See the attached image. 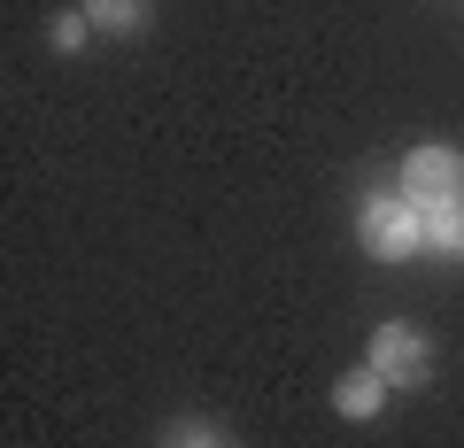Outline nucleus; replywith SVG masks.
<instances>
[{
    "label": "nucleus",
    "mask_w": 464,
    "mask_h": 448,
    "mask_svg": "<svg viewBox=\"0 0 464 448\" xmlns=\"http://www.w3.org/2000/svg\"><path fill=\"white\" fill-rule=\"evenodd\" d=\"M85 16H93L101 32H140V24H148V0H85Z\"/></svg>",
    "instance_id": "nucleus-6"
},
{
    "label": "nucleus",
    "mask_w": 464,
    "mask_h": 448,
    "mask_svg": "<svg viewBox=\"0 0 464 448\" xmlns=\"http://www.w3.org/2000/svg\"><path fill=\"white\" fill-rule=\"evenodd\" d=\"M426 248L464 255V201H449V209H426Z\"/></svg>",
    "instance_id": "nucleus-5"
},
{
    "label": "nucleus",
    "mask_w": 464,
    "mask_h": 448,
    "mask_svg": "<svg viewBox=\"0 0 464 448\" xmlns=\"http://www.w3.org/2000/svg\"><path fill=\"white\" fill-rule=\"evenodd\" d=\"M364 248L380 255V263L418 255L426 248V209H411V201H364Z\"/></svg>",
    "instance_id": "nucleus-2"
},
{
    "label": "nucleus",
    "mask_w": 464,
    "mask_h": 448,
    "mask_svg": "<svg viewBox=\"0 0 464 448\" xmlns=\"http://www.w3.org/2000/svg\"><path fill=\"white\" fill-rule=\"evenodd\" d=\"M380 402H387V379H380V371H348V379L341 386H333V410H341V417H380Z\"/></svg>",
    "instance_id": "nucleus-4"
},
{
    "label": "nucleus",
    "mask_w": 464,
    "mask_h": 448,
    "mask_svg": "<svg viewBox=\"0 0 464 448\" xmlns=\"http://www.w3.org/2000/svg\"><path fill=\"white\" fill-rule=\"evenodd\" d=\"M464 194V155L457 148H411L402 155V201L411 209H449Z\"/></svg>",
    "instance_id": "nucleus-1"
},
{
    "label": "nucleus",
    "mask_w": 464,
    "mask_h": 448,
    "mask_svg": "<svg viewBox=\"0 0 464 448\" xmlns=\"http://www.w3.org/2000/svg\"><path fill=\"white\" fill-rule=\"evenodd\" d=\"M372 371H380L387 386H426V371H433L426 332L418 325H380L372 332Z\"/></svg>",
    "instance_id": "nucleus-3"
},
{
    "label": "nucleus",
    "mask_w": 464,
    "mask_h": 448,
    "mask_svg": "<svg viewBox=\"0 0 464 448\" xmlns=\"http://www.w3.org/2000/svg\"><path fill=\"white\" fill-rule=\"evenodd\" d=\"M85 24H93V16H54V47L78 54V47H85Z\"/></svg>",
    "instance_id": "nucleus-7"
},
{
    "label": "nucleus",
    "mask_w": 464,
    "mask_h": 448,
    "mask_svg": "<svg viewBox=\"0 0 464 448\" xmlns=\"http://www.w3.org/2000/svg\"><path fill=\"white\" fill-rule=\"evenodd\" d=\"M170 448H225L209 425H170Z\"/></svg>",
    "instance_id": "nucleus-8"
}]
</instances>
